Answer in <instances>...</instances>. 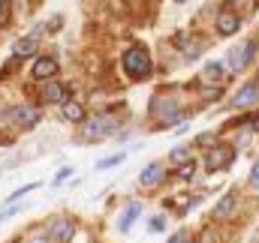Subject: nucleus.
Returning a JSON list of instances; mask_svg holds the SVG:
<instances>
[{
  "label": "nucleus",
  "mask_w": 259,
  "mask_h": 243,
  "mask_svg": "<svg viewBox=\"0 0 259 243\" xmlns=\"http://www.w3.org/2000/svg\"><path fill=\"white\" fill-rule=\"evenodd\" d=\"M169 243H190V234H187V231H178V234L169 237Z\"/></svg>",
  "instance_id": "obj_28"
},
{
  "label": "nucleus",
  "mask_w": 259,
  "mask_h": 243,
  "mask_svg": "<svg viewBox=\"0 0 259 243\" xmlns=\"http://www.w3.org/2000/svg\"><path fill=\"white\" fill-rule=\"evenodd\" d=\"M253 54H256V39H247V42H238L232 51H229V69L232 72H244L250 60H253Z\"/></svg>",
  "instance_id": "obj_4"
},
{
  "label": "nucleus",
  "mask_w": 259,
  "mask_h": 243,
  "mask_svg": "<svg viewBox=\"0 0 259 243\" xmlns=\"http://www.w3.org/2000/svg\"><path fill=\"white\" fill-rule=\"evenodd\" d=\"M193 174H196V162L190 159V162H184L181 168H178V177L181 180H193Z\"/></svg>",
  "instance_id": "obj_21"
},
{
  "label": "nucleus",
  "mask_w": 259,
  "mask_h": 243,
  "mask_svg": "<svg viewBox=\"0 0 259 243\" xmlns=\"http://www.w3.org/2000/svg\"><path fill=\"white\" fill-rule=\"evenodd\" d=\"M247 123H250V129H253V132H259V111L253 114V117H247Z\"/></svg>",
  "instance_id": "obj_29"
},
{
  "label": "nucleus",
  "mask_w": 259,
  "mask_h": 243,
  "mask_svg": "<svg viewBox=\"0 0 259 243\" xmlns=\"http://www.w3.org/2000/svg\"><path fill=\"white\" fill-rule=\"evenodd\" d=\"M232 210H235V192H226V195L217 201V207L211 210V216H214V219H226V216H232Z\"/></svg>",
  "instance_id": "obj_15"
},
{
  "label": "nucleus",
  "mask_w": 259,
  "mask_h": 243,
  "mask_svg": "<svg viewBox=\"0 0 259 243\" xmlns=\"http://www.w3.org/2000/svg\"><path fill=\"white\" fill-rule=\"evenodd\" d=\"M151 114L160 117L163 123H169L178 114V96H166V93L154 96V99H151Z\"/></svg>",
  "instance_id": "obj_6"
},
{
  "label": "nucleus",
  "mask_w": 259,
  "mask_h": 243,
  "mask_svg": "<svg viewBox=\"0 0 259 243\" xmlns=\"http://www.w3.org/2000/svg\"><path fill=\"white\" fill-rule=\"evenodd\" d=\"M69 174H72V168H69V165H66V168H61V171L55 174V186H58V183H64L66 177H69Z\"/></svg>",
  "instance_id": "obj_27"
},
{
  "label": "nucleus",
  "mask_w": 259,
  "mask_h": 243,
  "mask_svg": "<svg viewBox=\"0 0 259 243\" xmlns=\"http://www.w3.org/2000/svg\"><path fill=\"white\" fill-rule=\"evenodd\" d=\"M9 120L15 123V126L30 129L33 123H39V108H33V105H15V108L9 111Z\"/></svg>",
  "instance_id": "obj_8"
},
{
  "label": "nucleus",
  "mask_w": 259,
  "mask_h": 243,
  "mask_svg": "<svg viewBox=\"0 0 259 243\" xmlns=\"http://www.w3.org/2000/svg\"><path fill=\"white\" fill-rule=\"evenodd\" d=\"M61 114H64L69 123H81V120H84V105H81V102L66 99L64 105H61Z\"/></svg>",
  "instance_id": "obj_16"
},
{
  "label": "nucleus",
  "mask_w": 259,
  "mask_h": 243,
  "mask_svg": "<svg viewBox=\"0 0 259 243\" xmlns=\"http://www.w3.org/2000/svg\"><path fill=\"white\" fill-rule=\"evenodd\" d=\"M214 27H217V33L220 36H232L238 27H241V18L232 12V9H223L220 15H217V21H214Z\"/></svg>",
  "instance_id": "obj_10"
},
{
  "label": "nucleus",
  "mask_w": 259,
  "mask_h": 243,
  "mask_svg": "<svg viewBox=\"0 0 259 243\" xmlns=\"http://www.w3.org/2000/svg\"><path fill=\"white\" fill-rule=\"evenodd\" d=\"M253 102H259V81H247L235 96H232V108H250Z\"/></svg>",
  "instance_id": "obj_7"
},
{
  "label": "nucleus",
  "mask_w": 259,
  "mask_h": 243,
  "mask_svg": "<svg viewBox=\"0 0 259 243\" xmlns=\"http://www.w3.org/2000/svg\"><path fill=\"white\" fill-rule=\"evenodd\" d=\"M175 3H187V0H175Z\"/></svg>",
  "instance_id": "obj_31"
},
{
  "label": "nucleus",
  "mask_w": 259,
  "mask_h": 243,
  "mask_svg": "<svg viewBox=\"0 0 259 243\" xmlns=\"http://www.w3.org/2000/svg\"><path fill=\"white\" fill-rule=\"evenodd\" d=\"M196 243H220V231H217V228H205Z\"/></svg>",
  "instance_id": "obj_20"
},
{
  "label": "nucleus",
  "mask_w": 259,
  "mask_h": 243,
  "mask_svg": "<svg viewBox=\"0 0 259 243\" xmlns=\"http://www.w3.org/2000/svg\"><path fill=\"white\" fill-rule=\"evenodd\" d=\"M6 21H9V0H0V30L6 27Z\"/></svg>",
  "instance_id": "obj_23"
},
{
  "label": "nucleus",
  "mask_w": 259,
  "mask_h": 243,
  "mask_svg": "<svg viewBox=\"0 0 259 243\" xmlns=\"http://www.w3.org/2000/svg\"><path fill=\"white\" fill-rule=\"evenodd\" d=\"M163 228H166V219H163V216H154V219L148 222V231H151V234H154V231H163Z\"/></svg>",
  "instance_id": "obj_22"
},
{
  "label": "nucleus",
  "mask_w": 259,
  "mask_h": 243,
  "mask_svg": "<svg viewBox=\"0 0 259 243\" xmlns=\"http://www.w3.org/2000/svg\"><path fill=\"white\" fill-rule=\"evenodd\" d=\"M81 135H84L88 141L118 135V120H112V117H106V114H94V117H88V120H84V126H81Z\"/></svg>",
  "instance_id": "obj_2"
},
{
  "label": "nucleus",
  "mask_w": 259,
  "mask_h": 243,
  "mask_svg": "<svg viewBox=\"0 0 259 243\" xmlns=\"http://www.w3.org/2000/svg\"><path fill=\"white\" fill-rule=\"evenodd\" d=\"M124 159H127V153H115V156L100 159V162H97V168H112V165H118V162H124Z\"/></svg>",
  "instance_id": "obj_19"
},
{
  "label": "nucleus",
  "mask_w": 259,
  "mask_h": 243,
  "mask_svg": "<svg viewBox=\"0 0 259 243\" xmlns=\"http://www.w3.org/2000/svg\"><path fill=\"white\" fill-rule=\"evenodd\" d=\"M250 186H253V189H259V159L253 162V168H250Z\"/></svg>",
  "instance_id": "obj_26"
},
{
  "label": "nucleus",
  "mask_w": 259,
  "mask_h": 243,
  "mask_svg": "<svg viewBox=\"0 0 259 243\" xmlns=\"http://www.w3.org/2000/svg\"><path fill=\"white\" fill-rule=\"evenodd\" d=\"M24 243H52L46 234H39V231H30L27 237H24Z\"/></svg>",
  "instance_id": "obj_24"
},
{
  "label": "nucleus",
  "mask_w": 259,
  "mask_h": 243,
  "mask_svg": "<svg viewBox=\"0 0 259 243\" xmlns=\"http://www.w3.org/2000/svg\"><path fill=\"white\" fill-rule=\"evenodd\" d=\"M66 99H69V93H66V87L61 81H49L46 87H42V102H52V105H64Z\"/></svg>",
  "instance_id": "obj_12"
},
{
  "label": "nucleus",
  "mask_w": 259,
  "mask_h": 243,
  "mask_svg": "<svg viewBox=\"0 0 259 243\" xmlns=\"http://www.w3.org/2000/svg\"><path fill=\"white\" fill-rule=\"evenodd\" d=\"M33 54H36V39H33V36L15 39V45H12V57H15V60H27V57H33Z\"/></svg>",
  "instance_id": "obj_13"
},
{
  "label": "nucleus",
  "mask_w": 259,
  "mask_h": 243,
  "mask_svg": "<svg viewBox=\"0 0 259 243\" xmlns=\"http://www.w3.org/2000/svg\"><path fill=\"white\" fill-rule=\"evenodd\" d=\"M33 189H36V183H27V186H21V189H15V192L9 195V201H15V198H21L24 192H33Z\"/></svg>",
  "instance_id": "obj_25"
},
{
  "label": "nucleus",
  "mask_w": 259,
  "mask_h": 243,
  "mask_svg": "<svg viewBox=\"0 0 259 243\" xmlns=\"http://www.w3.org/2000/svg\"><path fill=\"white\" fill-rule=\"evenodd\" d=\"M169 159H172L175 165H184V162H190V147H175V150L169 153Z\"/></svg>",
  "instance_id": "obj_18"
},
{
  "label": "nucleus",
  "mask_w": 259,
  "mask_h": 243,
  "mask_svg": "<svg viewBox=\"0 0 259 243\" xmlns=\"http://www.w3.org/2000/svg\"><path fill=\"white\" fill-rule=\"evenodd\" d=\"M0 114H3V111H0Z\"/></svg>",
  "instance_id": "obj_32"
},
{
  "label": "nucleus",
  "mask_w": 259,
  "mask_h": 243,
  "mask_svg": "<svg viewBox=\"0 0 259 243\" xmlns=\"http://www.w3.org/2000/svg\"><path fill=\"white\" fill-rule=\"evenodd\" d=\"M151 54L145 45H130L124 51V69L130 72V78H148L151 75Z\"/></svg>",
  "instance_id": "obj_1"
},
{
  "label": "nucleus",
  "mask_w": 259,
  "mask_h": 243,
  "mask_svg": "<svg viewBox=\"0 0 259 243\" xmlns=\"http://www.w3.org/2000/svg\"><path fill=\"white\" fill-rule=\"evenodd\" d=\"M232 159H235V147L232 144H214V147L205 150V171L208 174L223 171V168L232 165Z\"/></svg>",
  "instance_id": "obj_3"
},
{
  "label": "nucleus",
  "mask_w": 259,
  "mask_h": 243,
  "mask_svg": "<svg viewBox=\"0 0 259 243\" xmlns=\"http://www.w3.org/2000/svg\"><path fill=\"white\" fill-rule=\"evenodd\" d=\"M202 81L220 84V81H223V63H205V66H202Z\"/></svg>",
  "instance_id": "obj_17"
},
{
  "label": "nucleus",
  "mask_w": 259,
  "mask_h": 243,
  "mask_svg": "<svg viewBox=\"0 0 259 243\" xmlns=\"http://www.w3.org/2000/svg\"><path fill=\"white\" fill-rule=\"evenodd\" d=\"M163 180H166V168H163V162H151V165H145L142 174H139V183H142L145 189H154V186H160Z\"/></svg>",
  "instance_id": "obj_9"
},
{
  "label": "nucleus",
  "mask_w": 259,
  "mask_h": 243,
  "mask_svg": "<svg viewBox=\"0 0 259 243\" xmlns=\"http://www.w3.org/2000/svg\"><path fill=\"white\" fill-rule=\"evenodd\" d=\"M46 237H49L52 243H69L72 237H75V222H72L69 216H55V219L49 222Z\"/></svg>",
  "instance_id": "obj_5"
},
{
  "label": "nucleus",
  "mask_w": 259,
  "mask_h": 243,
  "mask_svg": "<svg viewBox=\"0 0 259 243\" xmlns=\"http://www.w3.org/2000/svg\"><path fill=\"white\" fill-rule=\"evenodd\" d=\"M30 75H33V78H39V81H46V78L58 75V57H36Z\"/></svg>",
  "instance_id": "obj_11"
},
{
  "label": "nucleus",
  "mask_w": 259,
  "mask_h": 243,
  "mask_svg": "<svg viewBox=\"0 0 259 243\" xmlns=\"http://www.w3.org/2000/svg\"><path fill=\"white\" fill-rule=\"evenodd\" d=\"M139 213H142V204L139 201H130L127 207H124V213H121V219H118V231H130L133 222L139 219Z\"/></svg>",
  "instance_id": "obj_14"
},
{
  "label": "nucleus",
  "mask_w": 259,
  "mask_h": 243,
  "mask_svg": "<svg viewBox=\"0 0 259 243\" xmlns=\"http://www.w3.org/2000/svg\"><path fill=\"white\" fill-rule=\"evenodd\" d=\"M232 6H247V9H253V0H229Z\"/></svg>",
  "instance_id": "obj_30"
}]
</instances>
